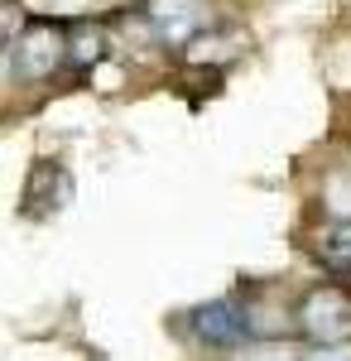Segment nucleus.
Here are the masks:
<instances>
[{"label":"nucleus","mask_w":351,"mask_h":361,"mask_svg":"<svg viewBox=\"0 0 351 361\" xmlns=\"http://www.w3.org/2000/svg\"><path fill=\"white\" fill-rule=\"evenodd\" d=\"M188 333L202 347H241L255 333V318L241 299H207V304L188 308Z\"/></svg>","instance_id":"f257e3e1"},{"label":"nucleus","mask_w":351,"mask_h":361,"mask_svg":"<svg viewBox=\"0 0 351 361\" xmlns=\"http://www.w3.org/2000/svg\"><path fill=\"white\" fill-rule=\"evenodd\" d=\"M63 58H68V29H58L54 20H34L15 39V78L39 82V78L54 73Z\"/></svg>","instance_id":"f03ea898"},{"label":"nucleus","mask_w":351,"mask_h":361,"mask_svg":"<svg viewBox=\"0 0 351 361\" xmlns=\"http://www.w3.org/2000/svg\"><path fill=\"white\" fill-rule=\"evenodd\" d=\"M298 328H303V337H313V342H323V347L347 342L351 337V299L342 289H332V284L303 294V304H298Z\"/></svg>","instance_id":"7ed1b4c3"},{"label":"nucleus","mask_w":351,"mask_h":361,"mask_svg":"<svg viewBox=\"0 0 351 361\" xmlns=\"http://www.w3.org/2000/svg\"><path fill=\"white\" fill-rule=\"evenodd\" d=\"M140 20L159 44L178 49L207 29V0H149V5H140Z\"/></svg>","instance_id":"20e7f679"},{"label":"nucleus","mask_w":351,"mask_h":361,"mask_svg":"<svg viewBox=\"0 0 351 361\" xmlns=\"http://www.w3.org/2000/svg\"><path fill=\"white\" fill-rule=\"evenodd\" d=\"M106 54V29L97 25V20H78V25L68 29V58H73V68H92V63H101Z\"/></svg>","instance_id":"39448f33"},{"label":"nucleus","mask_w":351,"mask_h":361,"mask_svg":"<svg viewBox=\"0 0 351 361\" xmlns=\"http://www.w3.org/2000/svg\"><path fill=\"white\" fill-rule=\"evenodd\" d=\"M318 260L332 275H351V222H337L318 236Z\"/></svg>","instance_id":"423d86ee"},{"label":"nucleus","mask_w":351,"mask_h":361,"mask_svg":"<svg viewBox=\"0 0 351 361\" xmlns=\"http://www.w3.org/2000/svg\"><path fill=\"white\" fill-rule=\"evenodd\" d=\"M5 63H15V39H10V25H5V10H0V78H5Z\"/></svg>","instance_id":"0eeeda50"},{"label":"nucleus","mask_w":351,"mask_h":361,"mask_svg":"<svg viewBox=\"0 0 351 361\" xmlns=\"http://www.w3.org/2000/svg\"><path fill=\"white\" fill-rule=\"evenodd\" d=\"M308 361H351V352H313Z\"/></svg>","instance_id":"6e6552de"}]
</instances>
